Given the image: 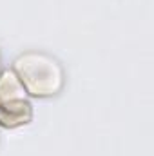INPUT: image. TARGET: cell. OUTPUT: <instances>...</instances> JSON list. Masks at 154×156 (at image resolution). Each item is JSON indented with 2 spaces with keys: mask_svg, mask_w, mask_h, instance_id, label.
I'll list each match as a JSON object with an SVG mask.
<instances>
[{
  "mask_svg": "<svg viewBox=\"0 0 154 156\" xmlns=\"http://www.w3.org/2000/svg\"><path fill=\"white\" fill-rule=\"evenodd\" d=\"M13 71L20 78L22 85L29 94L51 96L56 94L64 85V69L56 58L40 53L26 51L13 62Z\"/></svg>",
  "mask_w": 154,
  "mask_h": 156,
  "instance_id": "1",
  "label": "cell"
},
{
  "mask_svg": "<svg viewBox=\"0 0 154 156\" xmlns=\"http://www.w3.org/2000/svg\"><path fill=\"white\" fill-rule=\"evenodd\" d=\"M31 104L27 98L22 100H11V102H2L0 104V125L5 127H16L31 120Z\"/></svg>",
  "mask_w": 154,
  "mask_h": 156,
  "instance_id": "2",
  "label": "cell"
},
{
  "mask_svg": "<svg viewBox=\"0 0 154 156\" xmlns=\"http://www.w3.org/2000/svg\"><path fill=\"white\" fill-rule=\"evenodd\" d=\"M27 91L22 85L20 78L16 76L15 71L11 69H4L0 73V104L2 102H11V100H22L27 98L26 96Z\"/></svg>",
  "mask_w": 154,
  "mask_h": 156,
  "instance_id": "3",
  "label": "cell"
}]
</instances>
